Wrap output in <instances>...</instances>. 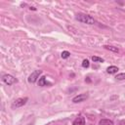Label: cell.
I'll use <instances>...</instances> for the list:
<instances>
[{"instance_id": "6da1fadb", "label": "cell", "mask_w": 125, "mask_h": 125, "mask_svg": "<svg viewBox=\"0 0 125 125\" xmlns=\"http://www.w3.org/2000/svg\"><path fill=\"white\" fill-rule=\"evenodd\" d=\"M76 20L80 22H83V23H87V24H94L95 23V20L94 18H92L91 16L89 15H86V14H83V13H79L76 15Z\"/></svg>"}, {"instance_id": "7a4b0ae2", "label": "cell", "mask_w": 125, "mask_h": 125, "mask_svg": "<svg viewBox=\"0 0 125 125\" xmlns=\"http://www.w3.org/2000/svg\"><path fill=\"white\" fill-rule=\"evenodd\" d=\"M27 100H28L27 98H19V99H17L16 101L13 102V104H12V108H17V107H21V106L24 105V104H26Z\"/></svg>"}, {"instance_id": "3957f363", "label": "cell", "mask_w": 125, "mask_h": 125, "mask_svg": "<svg viewBox=\"0 0 125 125\" xmlns=\"http://www.w3.org/2000/svg\"><path fill=\"white\" fill-rule=\"evenodd\" d=\"M2 80H3V82L6 83L7 85H13L14 83L17 82V79H16L13 75H11V74H5V75H3Z\"/></svg>"}, {"instance_id": "277c9868", "label": "cell", "mask_w": 125, "mask_h": 125, "mask_svg": "<svg viewBox=\"0 0 125 125\" xmlns=\"http://www.w3.org/2000/svg\"><path fill=\"white\" fill-rule=\"evenodd\" d=\"M41 70H35V71H33L30 75H29V77H28V82H30V83H34V82H36V80H37V78H39V75L41 74Z\"/></svg>"}, {"instance_id": "5b68a950", "label": "cell", "mask_w": 125, "mask_h": 125, "mask_svg": "<svg viewBox=\"0 0 125 125\" xmlns=\"http://www.w3.org/2000/svg\"><path fill=\"white\" fill-rule=\"evenodd\" d=\"M87 98H88V94H80V95L74 97L72 99V102L73 103H81V102H84Z\"/></svg>"}, {"instance_id": "8992f818", "label": "cell", "mask_w": 125, "mask_h": 125, "mask_svg": "<svg viewBox=\"0 0 125 125\" xmlns=\"http://www.w3.org/2000/svg\"><path fill=\"white\" fill-rule=\"evenodd\" d=\"M72 125H85V118H84L82 115L77 116V117L73 120Z\"/></svg>"}, {"instance_id": "52a82bcc", "label": "cell", "mask_w": 125, "mask_h": 125, "mask_svg": "<svg viewBox=\"0 0 125 125\" xmlns=\"http://www.w3.org/2000/svg\"><path fill=\"white\" fill-rule=\"evenodd\" d=\"M38 85L41 86V87H43V86H50L51 83L47 81V79H46L45 76H42V77L39 79V81H38Z\"/></svg>"}, {"instance_id": "ba28073f", "label": "cell", "mask_w": 125, "mask_h": 125, "mask_svg": "<svg viewBox=\"0 0 125 125\" xmlns=\"http://www.w3.org/2000/svg\"><path fill=\"white\" fill-rule=\"evenodd\" d=\"M106 71H107V73H109V74H113V73H116V72L118 71V67L115 66V65H111V66H108V67L106 68Z\"/></svg>"}, {"instance_id": "9c48e42d", "label": "cell", "mask_w": 125, "mask_h": 125, "mask_svg": "<svg viewBox=\"0 0 125 125\" xmlns=\"http://www.w3.org/2000/svg\"><path fill=\"white\" fill-rule=\"evenodd\" d=\"M99 125H113V122L108 119H102V120H100Z\"/></svg>"}, {"instance_id": "30bf717a", "label": "cell", "mask_w": 125, "mask_h": 125, "mask_svg": "<svg viewBox=\"0 0 125 125\" xmlns=\"http://www.w3.org/2000/svg\"><path fill=\"white\" fill-rule=\"evenodd\" d=\"M104 47L105 49L109 50V51H112V52H114V53H118V52H119L118 48H117V47H114V46H108V45H104Z\"/></svg>"}, {"instance_id": "8fae6325", "label": "cell", "mask_w": 125, "mask_h": 125, "mask_svg": "<svg viewBox=\"0 0 125 125\" xmlns=\"http://www.w3.org/2000/svg\"><path fill=\"white\" fill-rule=\"evenodd\" d=\"M92 60H93L95 62H104V59L99 58V57H96V56H93V57H92Z\"/></svg>"}, {"instance_id": "7c38bea8", "label": "cell", "mask_w": 125, "mask_h": 125, "mask_svg": "<svg viewBox=\"0 0 125 125\" xmlns=\"http://www.w3.org/2000/svg\"><path fill=\"white\" fill-rule=\"evenodd\" d=\"M117 80H125V73H119L115 76Z\"/></svg>"}, {"instance_id": "4fadbf2b", "label": "cell", "mask_w": 125, "mask_h": 125, "mask_svg": "<svg viewBox=\"0 0 125 125\" xmlns=\"http://www.w3.org/2000/svg\"><path fill=\"white\" fill-rule=\"evenodd\" d=\"M69 56H70V53L67 52V51H63V52L62 53V59H67Z\"/></svg>"}, {"instance_id": "5bb4252c", "label": "cell", "mask_w": 125, "mask_h": 125, "mask_svg": "<svg viewBox=\"0 0 125 125\" xmlns=\"http://www.w3.org/2000/svg\"><path fill=\"white\" fill-rule=\"evenodd\" d=\"M89 64H90V63H89V61H88V60H84V61L82 62V66H83V67H88Z\"/></svg>"}, {"instance_id": "9a60e30c", "label": "cell", "mask_w": 125, "mask_h": 125, "mask_svg": "<svg viewBox=\"0 0 125 125\" xmlns=\"http://www.w3.org/2000/svg\"><path fill=\"white\" fill-rule=\"evenodd\" d=\"M91 125H93V124H91Z\"/></svg>"}]
</instances>
